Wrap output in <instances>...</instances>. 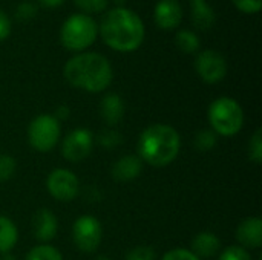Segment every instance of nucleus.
Returning <instances> with one entry per match:
<instances>
[{
  "label": "nucleus",
  "mask_w": 262,
  "mask_h": 260,
  "mask_svg": "<svg viewBox=\"0 0 262 260\" xmlns=\"http://www.w3.org/2000/svg\"><path fill=\"white\" fill-rule=\"evenodd\" d=\"M100 32L109 48L120 52H130L143 43L144 25L134 11L118 6L104 14Z\"/></svg>",
  "instance_id": "f257e3e1"
},
{
  "label": "nucleus",
  "mask_w": 262,
  "mask_h": 260,
  "mask_svg": "<svg viewBox=\"0 0 262 260\" xmlns=\"http://www.w3.org/2000/svg\"><path fill=\"white\" fill-rule=\"evenodd\" d=\"M112 66L106 57L97 52H84L72 57L64 66L66 81L86 92H103L112 81Z\"/></svg>",
  "instance_id": "f03ea898"
},
{
  "label": "nucleus",
  "mask_w": 262,
  "mask_h": 260,
  "mask_svg": "<svg viewBox=\"0 0 262 260\" xmlns=\"http://www.w3.org/2000/svg\"><path fill=\"white\" fill-rule=\"evenodd\" d=\"M180 147V135L172 126L152 124L140 135L138 158L154 167H164L175 161Z\"/></svg>",
  "instance_id": "7ed1b4c3"
},
{
  "label": "nucleus",
  "mask_w": 262,
  "mask_h": 260,
  "mask_svg": "<svg viewBox=\"0 0 262 260\" xmlns=\"http://www.w3.org/2000/svg\"><path fill=\"white\" fill-rule=\"evenodd\" d=\"M209 121L215 133L223 136H233L243 129L244 113L238 101L229 97H221L210 104Z\"/></svg>",
  "instance_id": "20e7f679"
},
{
  "label": "nucleus",
  "mask_w": 262,
  "mask_h": 260,
  "mask_svg": "<svg viewBox=\"0 0 262 260\" xmlns=\"http://www.w3.org/2000/svg\"><path fill=\"white\" fill-rule=\"evenodd\" d=\"M97 32V25L89 15L74 14L63 23L60 38L66 49L83 51L95 41Z\"/></svg>",
  "instance_id": "39448f33"
},
{
  "label": "nucleus",
  "mask_w": 262,
  "mask_h": 260,
  "mask_svg": "<svg viewBox=\"0 0 262 260\" xmlns=\"http://www.w3.org/2000/svg\"><path fill=\"white\" fill-rule=\"evenodd\" d=\"M60 138L58 120L52 115H38L28 127L29 144L37 152H49Z\"/></svg>",
  "instance_id": "423d86ee"
},
{
  "label": "nucleus",
  "mask_w": 262,
  "mask_h": 260,
  "mask_svg": "<svg viewBox=\"0 0 262 260\" xmlns=\"http://www.w3.org/2000/svg\"><path fill=\"white\" fill-rule=\"evenodd\" d=\"M74 244L78 250L84 253H94L103 239V227L100 221L94 216H81L75 221L72 227Z\"/></svg>",
  "instance_id": "0eeeda50"
},
{
  "label": "nucleus",
  "mask_w": 262,
  "mask_h": 260,
  "mask_svg": "<svg viewBox=\"0 0 262 260\" xmlns=\"http://www.w3.org/2000/svg\"><path fill=\"white\" fill-rule=\"evenodd\" d=\"M195 69L198 75L206 81V83H218L221 81L226 74H227V63L223 54L213 49L203 51L195 61Z\"/></svg>",
  "instance_id": "6e6552de"
},
{
  "label": "nucleus",
  "mask_w": 262,
  "mask_h": 260,
  "mask_svg": "<svg viewBox=\"0 0 262 260\" xmlns=\"http://www.w3.org/2000/svg\"><path fill=\"white\" fill-rule=\"evenodd\" d=\"M48 190L51 196H54L57 201L69 202L72 201L78 193V179L77 176L66 170V169H55L48 176Z\"/></svg>",
  "instance_id": "1a4fd4ad"
},
{
  "label": "nucleus",
  "mask_w": 262,
  "mask_h": 260,
  "mask_svg": "<svg viewBox=\"0 0 262 260\" xmlns=\"http://www.w3.org/2000/svg\"><path fill=\"white\" fill-rule=\"evenodd\" d=\"M92 133L88 129L72 130L61 144V155L69 162H80L86 159L92 150Z\"/></svg>",
  "instance_id": "9d476101"
},
{
  "label": "nucleus",
  "mask_w": 262,
  "mask_h": 260,
  "mask_svg": "<svg viewBox=\"0 0 262 260\" xmlns=\"http://www.w3.org/2000/svg\"><path fill=\"white\" fill-rule=\"evenodd\" d=\"M154 17L161 29H175L183 18L181 5L177 0H160L155 6Z\"/></svg>",
  "instance_id": "9b49d317"
},
{
  "label": "nucleus",
  "mask_w": 262,
  "mask_h": 260,
  "mask_svg": "<svg viewBox=\"0 0 262 260\" xmlns=\"http://www.w3.org/2000/svg\"><path fill=\"white\" fill-rule=\"evenodd\" d=\"M236 239L243 248H259L262 244L261 218L244 219L236 230Z\"/></svg>",
  "instance_id": "f8f14e48"
},
{
  "label": "nucleus",
  "mask_w": 262,
  "mask_h": 260,
  "mask_svg": "<svg viewBox=\"0 0 262 260\" xmlns=\"http://www.w3.org/2000/svg\"><path fill=\"white\" fill-rule=\"evenodd\" d=\"M58 230V222L57 218L46 208H41L35 213L32 219V231L35 239L41 242H48L55 238Z\"/></svg>",
  "instance_id": "ddd939ff"
},
{
  "label": "nucleus",
  "mask_w": 262,
  "mask_h": 260,
  "mask_svg": "<svg viewBox=\"0 0 262 260\" xmlns=\"http://www.w3.org/2000/svg\"><path fill=\"white\" fill-rule=\"evenodd\" d=\"M143 170V162L138 156L135 155H127L120 158L114 167H112V176L114 179L120 181V182H127L135 179Z\"/></svg>",
  "instance_id": "4468645a"
},
{
  "label": "nucleus",
  "mask_w": 262,
  "mask_h": 260,
  "mask_svg": "<svg viewBox=\"0 0 262 260\" xmlns=\"http://www.w3.org/2000/svg\"><path fill=\"white\" fill-rule=\"evenodd\" d=\"M221 248V241L210 231H203L192 241V251L198 259H210Z\"/></svg>",
  "instance_id": "2eb2a0df"
},
{
  "label": "nucleus",
  "mask_w": 262,
  "mask_h": 260,
  "mask_svg": "<svg viewBox=\"0 0 262 260\" xmlns=\"http://www.w3.org/2000/svg\"><path fill=\"white\" fill-rule=\"evenodd\" d=\"M100 112H101L103 120L109 126L118 124L124 115V103H123L121 97L117 93L106 95L100 103Z\"/></svg>",
  "instance_id": "dca6fc26"
},
{
  "label": "nucleus",
  "mask_w": 262,
  "mask_h": 260,
  "mask_svg": "<svg viewBox=\"0 0 262 260\" xmlns=\"http://www.w3.org/2000/svg\"><path fill=\"white\" fill-rule=\"evenodd\" d=\"M215 18H216L215 11L210 8L209 3H206L204 0H193L192 20L198 29H203V31L210 29L215 23Z\"/></svg>",
  "instance_id": "f3484780"
},
{
  "label": "nucleus",
  "mask_w": 262,
  "mask_h": 260,
  "mask_svg": "<svg viewBox=\"0 0 262 260\" xmlns=\"http://www.w3.org/2000/svg\"><path fill=\"white\" fill-rule=\"evenodd\" d=\"M17 239L18 233L14 222L5 216H0V254L9 253L15 247Z\"/></svg>",
  "instance_id": "a211bd4d"
},
{
  "label": "nucleus",
  "mask_w": 262,
  "mask_h": 260,
  "mask_svg": "<svg viewBox=\"0 0 262 260\" xmlns=\"http://www.w3.org/2000/svg\"><path fill=\"white\" fill-rule=\"evenodd\" d=\"M175 43L186 54H193L200 48L198 35L195 32H190V31H180L175 37Z\"/></svg>",
  "instance_id": "6ab92c4d"
},
{
  "label": "nucleus",
  "mask_w": 262,
  "mask_h": 260,
  "mask_svg": "<svg viewBox=\"0 0 262 260\" xmlns=\"http://www.w3.org/2000/svg\"><path fill=\"white\" fill-rule=\"evenodd\" d=\"M26 260H63V257L57 248L51 245H38L28 253Z\"/></svg>",
  "instance_id": "aec40b11"
},
{
  "label": "nucleus",
  "mask_w": 262,
  "mask_h": 260,
  "mask_svg": "<svg viewBox=\"0 0 262 260\" xmlns=\"http://www.w3.org/2000/svg\"><path fill=\"white\" fill-rule=\"evenodd\" d=\"M215 144H216V133L212 130H203L195 138V147L198 150H203V152L213 149Z\"/></svg>",
  "instance_id": "412c9836"
},
{
  "label": "nucleus",
  "mask_w": 262,
  "mask_h": 260,
  "mask_svg": "<svg viewBox=\"0 0 262 260\" xmlns=\"http://www.w3.org/2000/svg\"><path fill=\"white\" fill-rule=\"evenodd\" d=\"M74 2L83 12H88V14L101 12L107 6V0H74Z\"/></svg>",
  "instance_id": "4be33fe9"
},
{
  "label": "nucleus",
  "mask_w": 262,
  "mask_h": 260,
  "mask_svg": "<svg viewBox=\"0 0 262 260\" xmlns=\"http://www.w3.org/2000/svg\"><path fill=\"white\" fill-rule=\"evenodd\" d=\"M15 172V161L9 155H0V182L8 181Z\"/></svg>",
  "instance_id": "5701e85b"
},
{
  "label": "nucleus",
  "mask_w": 262,
  "mask_h": 260,
  "mask_svg": "<svg viewBox=\"0 0 262 260\" xmlns=\"http://www.w3.org/2000/svg\"><path fill=\"white\" fill-rule=\"evenodd\" d=\"M250 149V159L256 164H261L262 161V136H261V129H258L253 135V138L250 139L249 144Z\"/></svg>",
  "instance_id": "b1692460"
},
{
  "label": "nucleus",
  "mask_w": 262,
  "mask_h": 260,
  "mask_svg": "<svg viewBox=\"0 0 262 260\" xmlns=\"http://www.w3.org/2000/svg\"><path fill=\"white\" fill-rule=\"evenodd\" d=\"M98 143L106 149H114L121 144V135L115 130H103L98 136Z\"/></svg>",
  "instance_id": "393cba45"
},
{
  "label": "nucleus",
  "mask_w": 262,
  "mask_h": 260,
  "mask_svg": "<svg viewBox=\"0 0 262 260\" xmlns=\"http://www.w3.org/2000/svg\"><path fill=\"white\" fill-rule=\"evenodd\" d=\"M218 260H252V257L243 247H229Z\"/></svg>",
  "instance_id": "a878e982"
},
{
  "label": "nucleus",
  "mask_w": 262,
  "mask_h": 260,
  "mask_svg": "<svg viewBox=\"0 0 262 260\" xmlns=\"http://www.w3.org/2000/svg\"><path fill=\"white\" fill-rule=\"evenodd\" d=\"M126 260H155V251L150 247H135L127 253Z\"/></svg>",
  "instance_id": "bb28decb"
},
{
  "label": "nucleus",
  "mask_w": 262,
  "mask_h": 260,
  "mask_svg": "<svg viewBox=\"0 0 262 260\" xmlns=\"http://www.w3.org/2000/svg\"><path fill=\"white\" fill-rule=\"evenodd\" d=\"M35 14H37V6L34 3H29V2L20 3V6L15 11V17L21 21H28V20L34 18Z\"/></svg>",
  "instance_id": "cd10ccee"
},
{
  "label": "nucleus",
  "mask_w": 262,
  "mask_h": 260,
  "mask_svg": "<svg viewBox=\"0 0 262 260\" xmlns=\"http://www.w3.org/2000/svg\"><path fill=\"white\" fill-rule=\"evenodd\" d=\"M235 6L247 14H255L259 12L262 6V0H233Z\"/></svg>",
  "instance_id": "c85d7f7f"
},
{
  "label": "nucleus",
  "mask_w": 262,
  "mask_h": 260,
  "mask_svg": "<svg viewBox=\"0 0 262 260\" xmlns=\"http://www.w3.org/2000/svg\"><path fill=\"white\" fill-rule=\"evenodd\" d=\"M161 260H201L198 259L193 253H190L189 250H183V248H178V250H172L169 253L164 254V257Z\"/></svg>",
  "instance_id": "c756f323"
},
{
  "label": "nucleus",
  "mask_w": 262,
  "mask_h": 260,
  "mask_svg": "<svg viewBox=\"0 0 262 260\" xmlns=\"http://www.w3.org/2000/svg\"><path fill=\"white\" fill-rule=\"evenodd\" d=\"M9 32H11V21L8 15L3 11H0V41L5 40L9 35Z\"/></svg>",
  "instance_id": "7c9ffc66"
},
{
  "label": "nucleus",
  "mask_w": 262,
  "mask_h": 260,
  "mask_svg": "<svg viewBox=\"0 0 262 260\" xmlns=\"http://www.w3.org/2000/svg\"><path fill=\"white\" fill-rule=\"evenodd\" d=\"M45 6H48V8H57V6H60L64 0H40Z\"/></svg>",
  "instance_id": "2f4dec72"
},
{
  "label": "nucleus",
  "mask_w": 262,
  "mask_h": 260,
  "mask_svg": "<svg viewBox=\"0 0 262 260\" xmlns=\"http://www.w3.org/2000/svg\"><path fill=\"white\" fill-rule=\"evenodd\" d=\"M58 112H60V113H57L55 118H58V116H61V118H63V116H68V112H69V110H68V107H61Z\"/></svg>",
  "instance_id": "473e14b6"
},
{
  "label": "nucleus",
  "mask_w": 262,
  "mask_h": 260,
  "mask_svg": "<svg viewBox=\"0 0 262 260\" xmlns=\"http://www.w3.org/2000/svg\"><path fill=\"white\" fill-rule=\"evenodd\" d=\"M0 260H15V257H14V256H11V254H8V253H6V254H3V256H2V257H0Z\"/></svg>",
  "instance_id": "72a5a7b5"
},
{
  "label": "nucleus",
  "mask_w": 262,
  "mask_h": 260,
  "mask_svg": "<svg viewBox=\"0 0 262 260\" xmlns=\"http://www.w3.org/2000/svg\"><path fill=\"white\" fill-rule=\"evenodd\" d=\"M114 2H115V3H118V5H123V3H124L126 0H114Z\"/></svg>",
  "instance_id": "f704fd0d"
},
{
  "label": "nucleus",
  "mask_w": 262,
  "mask_h": 260,
  "mask_svg": "<svg viewBox=\"0 0 262 260\" xmlns=\"http://www.w3.org/2000/svg\"><path fill=\"white\" fill-rule=\"evenodd\" d=\"M97 260H111V259H107V257H98Z\"/></svg>",
  "instance_id": "c9c22d12"
}]
</instances>
